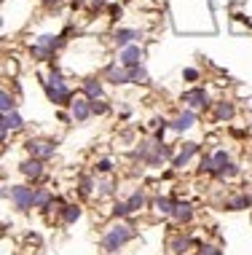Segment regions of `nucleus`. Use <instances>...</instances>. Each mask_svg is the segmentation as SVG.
<instances>
[{"label":"nucleus","instance_id":"obj_31","mask_svg":"<svg viewBox=\"0 0 252 255\" xmlns=\"http://www.w3.org/2000/svg\"><path fill=\"white\" fill-rule=\"evenodd\" d=\"M185 78H188V81H193V78H196V70L188 67V70H185Z\"/></svg>","mask_w":252,"mask_h":255},{"label":"nucleus","instance_id":"obj_8","mask_svg":"<svg viewBox=\"0 0 252 255\" xmlns=\"http://www.w3.org/2000/svg\"><path fill=\"white\" fill-rule=\"evenodd\" d=\"M193 121H196V116L190 113V110H185V113H180L175 121H172V129H175V132H185V129L193 127Z\"/></svg>","mask_w":252,"mask_h":255},{"label":"nucleus","instance_id":"obj_18","mask_svg":"<svg viewBox=\"0 0 252 255\" xmlns=\"http://www.w3.org/2000/svg\"><path fill=\"white\" fill-rule=\"evenodd\" d=\"M83 89H86V94H89L91 100H97V97L102 94V86H99L94 78H91V81H86V83H83Z\"/></svg>","mask_w":252,"mask_h":255},{"label":"nucleus","instance_id":"obj_32","mask_svg":"<svg viewBox=\"0 0 252 255\" xmlns=\"http://www.w3.org/2000/svg\"><path fill=\"white\" fill-rule=\"evenodd\" d=\"M99 188H102V193H110V191H113V186H110V183H102Z\"/></svg>","mask_w":252,"mask_h":255},{"label":"nucleus","instance_id":"obj_3","mask_svg":"<svg viewBox=\"0 0 252 255\" xmlns=\"http://www.w3.org/2000/svg\"><path fill=\"white\" fill-rule=\"evenodd\" d=\"M11 201L16 204V210H30L32 204H35V193H32V188H24V186H14L11 188Z\"/></svg>","mask_w":252,"mask_h":255},{"label":"nucleus","instance_id":"obj_17","mask_svg":"<svg viewBox=\"0 0 252 255\" xmlns=\"http://www.w3.org/2000/svg\"><path fill=\"white\" fill-rule=\"evenodd\" d=\"M59 43H62V41H59V38H54V35H41V38H38V46H43L46 51H54Z\"/></svg>","mask_w":252,"mask_h":255},{"label":"nucleus","instance_id":"obj_4","mask_svg":"<svg viewBox=\"0 0 252 255\" xmlns=\"http://www.w3.org/2000/svg\"><path fill=\"white\" fill-rule=\"evenodd\" d=\"M27 150H30L32 156H38V159H49V156H54L57 142H49V140H27Z\"/></svg>","mask_w":252,"mask_h":255},{"label":"nucleus","instance_id":"obj_28","mask_svg":"<svg viewBox=\"0 0 252 255\" xmlns=\"http://www.w3.org/2000/svg\"><path fill=\"white\" fill-rule=\"evenodd\" d=\"M91 186H94L91 178H83V180H81V193H91Z\"/></svg>","mask_w":252,"mask_h":255},{"label":"nucleus","instance_id":"obj_24","mask_svg":"<svg viewBox=\"0 0 252 255\" xmlns=\"http://www.w3.org/2000/svg\"><path fill=\"white\" fill-rule=\"evenodd\" d=\"M131 210H129V204H126V201H118L116 207H113V215H116V218H124V215H129Z\"/></svg>","mask_w":252,"mask_h":255},{"label":"nucleus","instance_id":"obj_23","mask_svg":"<svg viewBox=\"0 0 252 255\" xmlns=\"http://www.w3.org/2000/svg\"><path fill=\"white\" fill-rule=\"evenodd\" d=\"M0 108H3V116H8V110H14V100L8 97V91L0 94Z\"/></svg>","mask_w":252,"mask_h":255},{"label":"nucleus","instance_id":"obj_2","mask_svg":"<svg viewBox=\"0 0 252 255\" xmlns=\"http://www.w3.org/2000/svg\"><path fill=\"white\" fill-rule=\"evenodd\" d=\"M46 91H49L51 102H57V105H64V102L70 100V91H67V86H64L59 70H54V73L49 75V81H46Z\"/></svg>","mask_w":252,"mask_h":255},{"label":"nucleus","instance_id":"obj_6","mask_svg":"<svg viewBox=\"0 0 252 255\" xmlns=\"http://www.w3.org/2000/svg\"><path fill=\"white\" fill-rule=\"evenodd\" d=\"M91 113H94V110H91L89 100H75V102H72V119H75V121H86Z\"/></svg>","mask_w":252,"mask_h":255},{"label":"nucleus","instance_id":"obj_10","mask_svg":"<svg viewBox=\"0 0 252 255\" xmlns=\"http://www.w3.org/2000/svg\"><path fill=\"white\" fill-rule=\"evenodd\" d=\"M196 150H198L196 142H185V148L177 153V159H175V167H185V164H188V159L196 153Z\"/></svg>","mask_w":252,"mask_h":255},{"label":"nucleus","instance_id":"obj_33","mask_svg":"<svg viewBox=\"0 0 252 255\" xmlns=\"http://www.w3.org/2000/svg\"><path fill=\"white\" fill-rule=\"evenodd\" d=\"M43 3H57V0H43Z\"/></svg>","mask_w":252,"mask_h":255},{"label":"nucleus","instance_id":"obj_14","mask_svg":"<svg viewBox=\"0 0 252 255\" xmlns=\"http://www.w3.org/2000/svg\"><path fill=\"white\" fill-rule=\"evenodd\" d=\"M153 207H156V212H161V215H172V212H175V204H172L167 196L156 199V201H153Z\"/></svg>","mask_w":252,"mask_h":255},{"label":"nucleus","instance_id":"obj_19","mask_svg":"<svg viewBox=\"0 0 252 255\" xmlns=\"http://www.w3.org/2000/svg\"><path fill=\"white\" fill-rule=\"evenodd\" d=\"M188 245H190V242L188 239H185V237H175V239H172V253H177V255H180V253H185V250H188Z\"/></svg>","mask_w":252,"mask_h":255},{"label":"nucleus","instance_id":"obj_25","mask_svg":"<svg viewBox=\"0 0 252 255\" xmlns=\"http://www.w3.org/2000/svg\"><path fill=\"white\" fill-rule=\"evenodd\" d=\"M35 207H51V204H49V193H46V191L35 193Z\"/></svg>","mask_w":252,"mask_h":255},{"label":"nucleus","instance_id":"obj_7","mask_svg":"<svg viewBox=\"0 0 252 255\" xmlns=\"http://www.w3.org/2000/svg\"><path fill=\"white\" fill-rule=\"evenodd\" d=\"M185 102H188L190 108H204L207 105V91L204 89H193V91H185V97H183Z\"/></svg>","mask_w":252,"mask_h":255},{"label":"nucleus","instance_id":"obj_29","mask_svg":"<svg viewBox=\"0 0 252 255\" xmlns=\"http://www.w3.org/2000/svg\"><path fill=\"white\" fill-rule=\"evenodd\" d=\"M91 110H94V113H105V110H108V105H105V102H91Z\"/></svg>","mask_w":252,"mask_h":255},{"label":"nucleus","instance_id":"obj_22","mask_svg":"<svg viewBox=\"0 0 252 255\" xmlns=\"http://www.w3.org/2000/svg\"><path fill=\"white\" fill-rule=\"evenodd\" d=\"M129 78L134 83H142V81H148V75H145V70L140 67V64H137V67H129Z\"/></svg>","mask_w":252,"mask_h":255},{"label":"nucleus","instance_id":"obj_5","mask_svg":"<svg viewBox=\"0 0 252 255\" xmlns=\"http://www.w3.org/2000/svg\"><path fill=\"white\" fill-rule=\"evenodd\" d=\"M142 57H145V51L140 49V46H126V49L121 51V64H124L126 70L137 67V64L142 62Z\"/></svg>","mask_w":252,"mask_h":255},{"label":"nucleus","instance_id":"obj_20","mask_svg":"<svg viewBox=\"0 0 252 255\" xmlns=\"http://www.w3.org/2000/svg\"><path fill=\"white\" fill-rule=\"evenodd\" d=\"M126 204H129V210L134 212V210H140V207L145 204V196H142V191H137V193H131V199L126 201Z\"/></svg>","mask_w":252,"mask_h":255},{"label":"nucleus","instance_id":"obj_1","mask_svg":"<svg viewBox=\"0 0 252 255\" xmlns=\"http://www.w3.org/2000/svg\"><path fill=\"white\" fill-rule=\"evenodd\" d=\"M131 234H134V231H131L129 226H124V223H113L108 231L102 234V247H105L108 253H118V247H124L126 242L131 239Z\"/></svg>","mask_w":252,"mask_h":255},{"label":"nucleus","instance_id":"obj_26","mask_svg":"<svg viewBox=\"0 0 252 255\" xmlns=\"http://www.w3.org/2000/svg\"><path fill=\"white\" fill-rule=\"evenodd\" d=\"M201 169H204V172H215V159H212V156H204V159H201Z\"/></svg>","mask_w":252,"mask_h":255},{"label":"nucleus","instance_id":"obj_15","mask_svg":"<svg viewBox=\"0 0 252 255\" xmlns=\"http://www.w3.org/2000/svg\"><path fill=\"white\" fill-rule=\"evenodd\" d=\"M22 127V119H19L16 113H8V116H3V134L8 132V129H19Z\"/></svg>","mask_w":252,"mask_h":255},{"label":"nucleus","instance_id":"obj_13","mask_svg":"<svg viewBox=\"0 0 252 255\" xmlns=\"http://www.w3.org/2000/svg\"><path fill=\"white\" fill-rule=\"evenodd\" d=\"M134 38H137L134 30H118V32H116V43L124 46V49H126V46H129L131 41H134Z\"/></svg>","mask_w":252,"mask_h":255},{"label":"nucleus","instance_id":"obj_12","mask_svg":"<svg viewBox=\"0 0 252 255\" xmlns=\"http://www.w3.org/2000/svg\"><path fill=\"white\" fill-rule=\"evenodd\" d=\"M175 220H180V223H185V220H190V204H185V201H180V204H175Z\"/></svg>","mask_w":252,"mask_h":255},{"label":"nucleus","instance_id":"obj_16","mask_svg":"<svg viewBox=\"0 0 252 255\" xmlns=\"http://www.w3.org/2000/svg\"><path fill=\"white\" fill-rule=\"evenodd\" d=\"M62 218H64V223H75V220L81 218V207H78V204H70V207H64Z\"/></svg>","mask_w":252,"mask_h":255},{"label":"nucleus","instance_id":"obj_30","mask_svg":"<svg viewBox=\"0 0 252 255\" xmlns=\"http://www.w3.org/2000/svg\"><path fill=\"white\" fill-rule=\"evenodd\" d=\"M97 169H99V172H110V161H99Z\"/></svg>","mask_w":252,"mask_h":255},{"label":"nucleus","instance_id":"obj_9","mask_svg":"<svg viewBox=\"0 0 252 255\" xmlns=\"http://www.w3.org/2000/svg\"><path fill=\"white\" fill-rule=\"evenodd\" d=\"M108 81L118 86V83H129L131 78H129V70L126 67H108Z\"/></svg>","mask_w":252,"mask_h":255},{"label":"nucleus","instance_id":"obj_27","mask_svg":"<svg viewBox=\"0 0 252 255\" xmlns=\"http://www.w3.org/2000/svg\"><path fill=\"white\" fill-rule=\"evenodd\" d=\"M198 255H223V253L217 250V247H212V245H204V247H201V253H198Z\"/></svg>","mask_w":252,"mask_h":255},{"label":"nucleus","instance_id":"obj_21","mask_svg":"<svg viewBox=\"0 0 252 255\" xmlns=\"http://www.w3.org/2000/svg\"><path fill=\"white\" fill-rule=\"evenodd\" d=\"M215 113H217V119H231V116H234V105H228V102H220V105L215 108Z\"/></svg>","mask_w":252,"mask_h":255},{"label":"nucleus","instance_id":"obj_11","mask_svg":"<svg viewBox=\"0 0 252 255\" xmlns=\"http://www.w3.org/2000/svg\"><path fill=\"white\" fill-rule=\"evenodd\" d=\"M22 172L27 175V178H41L43 167H41V161H38V159H30V161H24V164H22Z\"/></svg>","mask_w":252,"mask_h":255}]
</instances>
